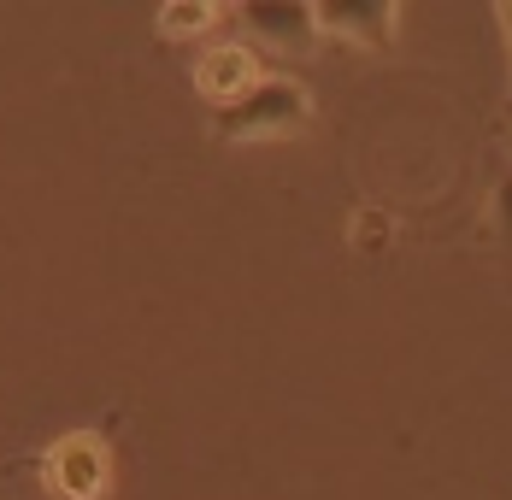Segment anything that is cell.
<instances>
[{"instance_id": "6da1fadb", "label": "cell", "mask_w": 512, "mask_h": 500, "mask_svg": "<svg viewBox=\"0 0 512 500\" xmlns=\"http://www.w3.org/2000/svg\"><path fill=\"white\" fill-rule=\"evenodd\" d=\"M312 124V95L295 77H259L254 89L212 112V136L224 142H271V136H295Z\"/></svg>"}, {"instance_id": "7a4b0ae2", "label": "cell", "mask_w": 512, "mask_h": 500, "mask_svg": "<svg viewBox=\"0 0 512 500\" xmlns=\"http://www.w3.org/2000/svg\"><path fill=\"white\" fill-rule=\"evenodd\" d=\"M312 24H318V36L389 53L395 36H401V6L395 0H318L312 6Z\"/></svg>"}, {"instance_id": "3957f363", "label": "cell", "mask_w": 512, "mask_h": 500, "mask_svg": "<svg viewBox=\"0 0 512 500\" xmlns=\"http://www.w3.org/2000/svg\"><path fill=\"white\" fill-rule=\"evenodd\" d=\"M236 12H242V24L254 30L259 42L277 48V53H301V48H312V36H318L307 0H248V6H236Z\"/></svg>"}, {"instance_id": "277c9868", "label": "cell", "mask_w": 512, "mask_h": 500, "mask_svg": "<svg viewBox=\"0 0 512 500\" xmlns=\"http://www.w3.org/2000/svg\"><path fill=\"white\" fill-rule=\"evenodd\" d=\"M42 465H48L53 489L71 500H95L106 489V448L95 436H65L59 448H48Z\"/></svg>"}, {"instance_id": "5b68a950", "label": "cell", "mask_w": 512, "mask_h": 500, "mask_svg": "<svg viewBox=\"0 0 512 500\" xmlns=\"http://www.w3.org/2000/svg\"><path fill=\"white\" fill-rule=\"evenodd\" d=\"M259 83V59L248 48H236V42H218V48H206L195 59V89L201 100L218 112V106H230V100L242 95V89H254Z\"/></svg>"}, {"instance_id": "8992f818", "label": "cell", "mask_w": 512, "mask_h": 500, "mask_svg": "<svg viewBox=\"0 0 512 500\" xmlns=\"http://www.w3.org/2000/svg\"><path fill=\"white\" fill-rule=\"evenodd\" d=\"M218 24V6L212 0H165L159 6V36L183 42V36H206Z\"/></svg>"}, {"instance_id": "52a82bcc", "label": "cell", "mask_w": 512, "mask_h": 500, "mask_svg": "<svg viewBox=\"0 0 512 500\" xmlns=\"http://www.w3.org/2000/svg\"><path fill=\"white\" fill-rule=\"evenodd\" d=\"M495 224H501V242L512 248V177L495 183Z\"/></svg>"}, {"instance_id": "ba28073f", "label": "cell", "mask_w": 512, "mask_h": 500, "mask_svg": "<svg viewBox=\"0 0 512 500\" xmlns=\"http://www.w3.org/2000/svg\"><path fill=\"white\" fill-rule=\"evenodd\" d=\"M495 12H501V18H507V30H512V6H495Z\"/></svg>"}]
</instances>
